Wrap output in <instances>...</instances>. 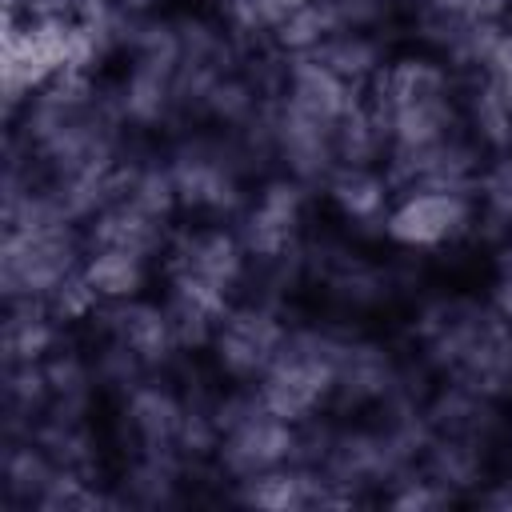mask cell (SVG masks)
<instances>
[{"mask_svg":"<svg viewBox=\"0 0 512 512\" xmlns=\"http://www.w3.org/2000/svg\"><path fill=\"white\" fill-rule=\"evenodd\" d=\"M400 340L428 380L512 404V324L480 284H420L400 316Z\"/></svg>","mask_w":512,"mask_h":512,"instance_id":"obj_1","label":"cell"},{"mask_svg":"<svg viewBox=\"0 0 512 512\" xmlns=\"http://www.w3.org/2000/svg\"><path fill=\"white\" fill-rule=\"evenodd\" d=\"M296 312L300 308L272 288L244 292L216 320L212 336L204 340V348L196 356L200 372L220 388H256L260 376L268 372L272 356L280 352Z\"/></svg>","mask_w":512,"mask_h":512,"instance_id":"obj_6","label":"cell"},{"mask_svg":"<svg viewBox=\"0 0 512 512\" xmlns=\"http://www.w3.org/2000/svg\"><path fill=\"white\" fill-rule=\"evenodd\" d=\"M180 220H232L264 176V160L248 136L184 124L172 136L156 140Z\"/></svg>","mask_w":512,"mask_h":512,"instance_id":"obj_2","label":"cell"},{"mask_svg":"<svg viewBox=\"0 0 512 512\" xmlns=\"http://www.w3.org/2000/svg\"><path fill=\"white\" fill-rule=\"evenodd\" d=\"M344 320H328L316 312H296L280 352L260 376L256 392L296 424H316L336 412L340 392V360H344Z\"/></svg>","mask_w":512,"mask_h":512,"instance_id":"obj_5","label":"cell"},{"mask_svg":"<svg viewBox=\"0 0 512 512\" xmlns=\"http://www.w3.org/2000/svg\"><path fill=\"white\" fill-rule=\"evenodd\" d=\"M120 12H156V8H168V4H180V0H112Z\"/></svg>","mask_w":512,"mask_h":512,"instance_id":"obj_10","label":"cell"},{"mask_svg":"<svg viewBox=\"0 0 512 512\" xmlns=\"http://www.w3.org/2000/svg\"><path fill=\"white\" fill-rule=\"evenodd\" d=\"M304 456L308 424H296L292 416L276 412L256 388H216L208 472L212 484H220V496H228V488L244 480H256Z\"/></svg>","mask_w":512,"mask_h":512,"instance_id":"obj_4","label":"cell"},{"mask_svg":"<svg viewBox=\"0 0 512 512\" xmlns=\"http://www.w3.org/2000/svg\"><path fill=\"white\" fill-rule=\"evenodd\" d=\"M392 192H396V180H392L388 164H372V160L340 164L316 188L320 220L340 228V232L380 240V224H384V212L392 204Z\"/></svg>","mask_w":512,"mask_h":512,"instance_id":"obj_7","label":"cell"},{"mask_svg":"<svg viewBox=\"0 0 512 512\" xmlns=\"http://www.w3.org/2000/svg\"><path fill=\"white\" fill-rule=\"evenodd\" d=\"M160 260L156 252L128 248V244H104L88 240L84 248V292L92 296V308L128 304L140 296H152L160 288Z\"/></svg>","mask_w":512,"mask_h":512,"instance_id":"obj_8","label":"cell"},{"mask_svg":"<svg viewBox=\"0 0 512 512\" xmlns=\"http://www.w3.org/2000/svg\"><path fill=\"white\" fill-rule=\"evenodd\" d=\"M380 244L416 268L444 264L484 248L488 236L476 184H396L380 224Z\"/></svg>","mask_w":512,"mask_h":512,"instance_id":"obj_3","label":"cell"},{"mask_svg":"<svg viewBox=\"0 0 512 512\" xmlns=\"http://www.w3.org/2000/svg\"><path fill=\"white\" fill-rule=\"evenodd\" d=\"M480 288L488 296V304L512 324V232L492 240L484 248V264H480Z\"/></svg>","mask_w":512,"mask_h":512,"instance_id":"obj_9","label":"cell"}]
</instances>
